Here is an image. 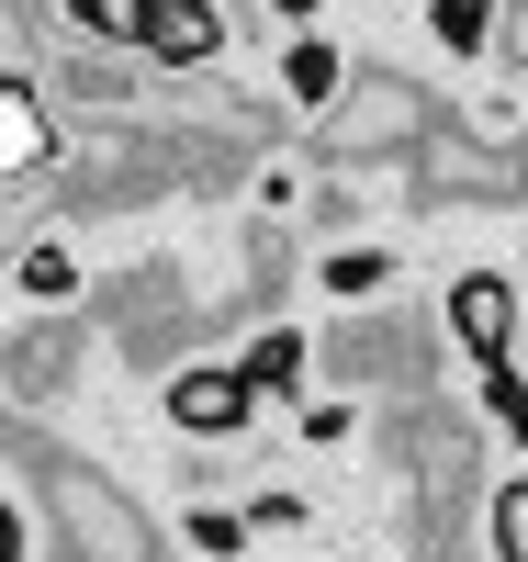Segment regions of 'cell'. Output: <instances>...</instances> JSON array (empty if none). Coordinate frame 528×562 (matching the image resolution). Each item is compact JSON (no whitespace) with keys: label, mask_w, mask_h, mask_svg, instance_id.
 Masks as SVG:
<instances>
[{"label":"cell","mask_w":528,"mask_h":562,"mask_svg":"<svg viewBox=\"0 0 528 562\" xmlns=\"http://www.w3.org/2000/svg\"><path fill=\"white\" fill-rule=\"evenodd\" d=\"M326 147H338V158L439 147V124H427V90H405V79H349L338 102H326Z\"/></svg>","instance_id":"obj_2"},{"label":"cell","mask_w":528,"mask_h":562,"mask_svg":"<svg viewBox=\"0 0 528 562\" xmlns=\"http://www.w3.org/2000/svg\"><path fill=\"white\" fill-rule=\"evenodd\" d=\"M147 57H169V68L214 57V12L203 0H147Z\"/></svg>","instance_id":"obj_6"},{"label":"cell","mask_w":528,"mask_h":562,"mask_svg":"<svg viewBox=\"0 0 528 562\" xmlns=\"http://www.w3.org/2000/svg\"><path fill=\"white\" fill-rule=\"evenodd\" d=\"M45 158H57V135H45L34 90H12V79H0V180H23V169H45Z\"/></svg>","instance_id":"obj_5"},{"label":"cell","mask_w":528,"mask_h":562,"mask_svg":"<svg viewBox=\"0 0 528 562\" xmlns=\"http://www.w3.org/2000/svg\"><path fill=\"white\" fill-rule=\"evenodd\" d=\"M293 90H304V102H338V57H326V45H293Z\"/></svg>","instance_id":"obj_7"},{"label":"cell","mask_w":528,"mask_h":562,"mask_svg":"<svg viewBox=\"0 0 528 562\" xmlns=\"http://www.w3.org/2000/svg\"><path fill=\"white\" fill-rule=\"evenodd\" d=\"M270 12H315V0H270Z\"/></svg>","instance_id":"obj_10"},{"label":"cell","mask_w":528,"mask_h":562,"mask_svg":"<svg viewBox=\"0 0 528 562\" xmlns=\"http://www.w3.org/2000/svg\"><path fill=\"white\" fill-rule=\"evenodd\" d=\"M169 416H180L191 439H225V428H248V416H259V383H248V371H180V383H169Z\"/></svg>","instance_id":"obj_4"},{"label":"cell","mask_w":528,"mask_h":562,"mask_svg":"<svg viewBox=\"0 0 528 562\" xmlns=\"http://www.w3.org/2000/svg\"><path fill=\"white\" fill-rule=\"evenodd\" d=\"M45 506H57V540H68V562H147L158 551V529L135 518V506L102 484V473H45Z\"/></svg>","instance_id":"obj_1"},{"label":"cell","mask_w":528,"mask_h":562,"mask_svg":"<svg viewBox=\"0 0 528 562\" xmlns=\"http://www.w3.org/2000/svg\"><path fill=\"white\" fill-rule=\"evenodd\" d=\"M495 540H506V562H528V484L495 495Z\"/></svg>","instance_id":"obj_8"},{"label":"cell","mask_w":528,"mask_h":562,"mask_svg":"<svg viewBox=\"0 0 528 562\" xmlns=\"http://www.w3.org/2000/svg\"><path fill=\"white\" fill-rule=\"evenodd\" d=\"M450 326L484 371H517V281L506 270H461L450 281Z\"/></svg>","instance_id":"obj_3"},{"label":"cell","mask_w":528,"mask_h":562,"mask_svg":"<svg viewBox=\"0 0 528 562\" xmlns=\"http://www.w3.org/2000/svg\"><path fill=\"white\" fill-rule=\"evenodd\" d=\"M0 562H12V551H0Z\"/></svg>","instance_id":"obj_11"},{"label":"cell","mask_w":528,"mask_h":562,"mask_svg":"<svg viewBox=\"0 0 528 562\" xmlns=\"http://www.w3.org/2000/svg\"><path fill=\"white\" fill-rule=\"evenodd\" d=\"M484 383H495V416H506L517 450H528V383H517V371H484Z\"/></svg>","instance_id":"obj_9"}]
</instances>
